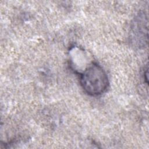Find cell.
<instances>
[{"label":"cell","mask_w":149,"mask_h":149,"mask_svg":"<svg viewBox=\"0 0 149 149\" xmlns=\"http://www.w3.org/2000/svg\"><path fill=\"white\" fill-rule=\"evenodd\" d=\"M148 21L144 13H140L134 19L130 30V39L135 46L144 47L147 42Z\"/></svg>","instance_id":"2"},{"label":"cell","mask_w":149,"mask_h":149,"mask_svg":"<svg viewBox=\"0 0 149 149\" xmlns=\"http://www.w3.org/2000/svg\"><path fill=\"white\" fill-rule=\"evenodd\" d=\"M80 83L84 91L93 96L103 94L109 86L105 71L99 64L94 62L80 73Z\"/></svg>","instance_id":"1"}]
</instances>
